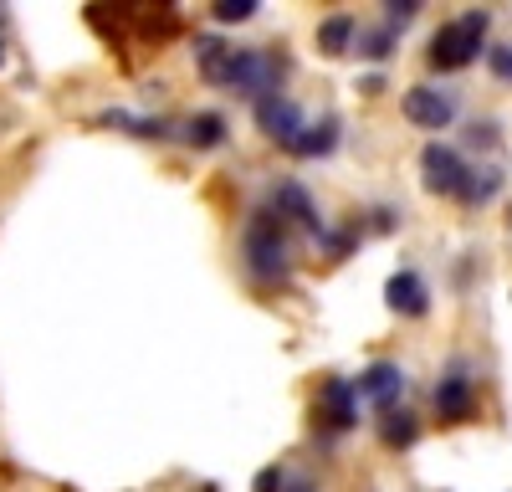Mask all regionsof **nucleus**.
I'll return each mask as SVG.
<instances>
[{
	"label": "nucleus",
	"mask_w": 512,
	"mask_h": 492,
	"mask_svg": "<svg viewBox=\"0 0 512 492\" xmlns=\"http://www.w3.org/2000/svg\"><path fill=\"white\" fill-rule=\"evenodd\" d=\"M256 129L287 149L297 134H303V108H297L287 93H267V98H256Z\"/></svg>",
	"instance_id": "39448f33"
},
{
	"label": "nucleus",
	"mask_w": 512,
	"mask_h": 492,
	"mask_svg": "<svg viewBox=\"0 0 512 492\" xmlns=\"http://www.w3.org/2000/svg\"><path fill=\"white\" fill-rule=\"evenodd\" d=\"M420 170H425V190H431V195H461L466 164H461L456 149H446V144H425V149H420Z\"/></svg>",
	"instance_id": "0eeeda50"
},
{
	"label": "nucleus",
	"mask_w": 512,
	"mask_h": 492,
	"mask_svg": "<svg viewBox=\"0 0 512 492\" xmlns=\"http://www.w3.org/2000/svg\"><path fill=\"white\" fill-rule=\"evenodd\" d=\"M487 26L492 16L477 6V11H466L456 21H446L436 36H431V67L436 72H461V67H472L477 52H482V41H487Z\"/></svg>",
	"instance_id": "f257e3e1"
},
{
	"label": "nucleus",
	"mask_w": 512,
	"mask_h": 492,
	"mask_svg": "<svg viewBox=\"0 0 512 492\" xmlns=\"http://www.w3.org/2000/svg\"><path fill=\"white\" fill-rule=\"evenodd\" d=\"M384 303H390L400 318H420L425 308H431V287H425L415 272H395L390 282H384Z\"/></svg>",
	"instance_id": "1a4fd4ad"
},
{
	"label": "nucleus",
	"mask_w": 512,
	"mask_h": 492,
	"mask_svg": "<svg viewBox=\"0 0 512 492\" xmlns=\"http://www.w3.org/2000/svg\"><path fill=\"white\" fill-rule=\"evenodd\" d=\"M379 436H384V446H410L420 436V426H415L410 410H384V416H379Z\"/></svg>",
	"instance_id": "f3484780"
},
{
	"label": "nucleus",
	"mask_w": 512,
	"mask_h": 492,
	"mask_svg": "<svg viewBox=\"0 0 512 492\" xmlns=\"http://www.w3.org/2000/svg\"><path fill=\"white\" fill-rule=\"evenodd\" d=\"M497 190H502V175H497V170H472V164H466V180H461V195H456V200L487 205Z\"/></svg>",
	"instance_id": "dca6fc26"
},
{
	"label": "nucleus",
	"mask_w": 512,
	"mask_h": 492,
	"mask_svg": "<svg viewBox=\"0 0 512 492\" xmlns=\"http://www.w3.org/2000/svg\"><path fill=\"white\" fill-rule=\"evenodd\" d=\"M272 211H277V221L287 216V221H297V226H303V231H323V221H318V211H313V200H308V190L303 185H277V195H272Z\"/></svg>",
	"instance_id": "9d476101"
},
{
	"label": "nucleus",
	"mask_w": 512,
	"mask_h": 492,
	"mask_svg": "<svg viewBox=\"0 0 512 492\" xmlns=\"http://www.w3.org/2000/svg\"><path fill=\"white\" fill-rule=\"evenodd\" d=\"M405 118L415 123V129H446V123L456 118V98L446 88H431V82H420V88L405 93Z\"/></svg>",
	"instance_id": "423d86ee"
},
{
	"label": "nucleus",
	"mask_w": 512,
	"mask_h": 492,
	"mask_svg": "<svg viewBox=\"0 0 512 492\" xmlns=\"http://www.w3.org/2000/svg\"><path fill=\"white\" fill-rule=\"evenodd\" d=\"M354 31H359L354 16H328V21L318 26V52H323V57H349Z\"/></svg>",
	"instance_id": "4468645a"
},
{
	"label": "nucleus",
	"mask_w": 512,
	"mask_h": 492,
	"mask_svg": "<svg viewBox=\"0 0 512 492\" xmlns=\"http://www.w3.org/2000/svg\"><path fill=\"white\" fill-rule=\"evenodd\" d=\"M246 267H251V277H262V282H287V272H292V252L282 241V221L272 211H262V221L246 231Z\"/></svg>",
	"instance_id": "7ed1b4c3"
},
{
	"label": "nucleus",
	"mask_w": 512,
	"mask_h": 492,
	"mask_svg": "<svg viewBox=\"0 0 512 492\" xmlns=\"http://www.w3.org/2000/svg\"><path fill=\"white\" fill-rule=\"evenodd\" d=\"M415 16H420V0H390V6H384V21H390V26H384V31H405Z\"/></svg>",
	"instance_id": "aec40b11"
},
{
	"label": "nucleus",
	"mask_w": 512,
	"mask_h": 492,
	"mask_svg": "<svg viewBox=\"0 0 512 492\" xmlns=\"http://www.w3.org/2000/svg\"><path fill=\"white\" fill-rule=\"evenodd\" d=\"M354 385V400H364V405H374L379 416L384 410H395V400L405 395V369L400 364H390V359H379V364H369L359 380H349Z\"/></svg>",
	"instance_id": "20e7f679"
},
{
	"label": "nucleus",
	"mask_w": 512,
	"mask_h": 492,
	"mask_svg": "<svg viewBox=\"0 0 512 492\" xmlns=\"http://www.w3.org/2000/svg\"><path fill=\"white\" fill-rule=\"evenodd\" d=\"M313 416H323L333 431H349V426L359 421V400H354V385H349V380H328V385L318 390Z\"/></svg>",
	"instance_id": "6e6552de"
},
{
	"label": "nucleus",
	"mask_w": 512,
	"mask_h": 492,
	"mask_svg": "<svg viewBox=\"0 0 512 492\" xmlns=\"http://www.w3.org/2000/svg\"><path fill=\"white\" fill-rule=\"evenodd\" d=\"M487 67H492L502 82H512V47H492V52H487Z\"/></svg>",
	"instance_id": "412c9836"
},
{
	"label": "nucleus",
	"mask_w": 512,
	"mask_h": 492,
	"mask_svg": "<svg viewBox=\"0 0 512 492\" xmlns=\"http://www.w3.org/2000/svg\"><path fill=\"white\" fill-rule=\"evenodd\" d=\"M436 410H441L446 421H472V410H477L472 380H466V375H446V380L436 385Z\"/></svg>",
	"instance_id": "9b49d317"
},
{
	"label": "nucleus",
	"mask_w": 512,
	"mask_h": 492,
	"mask_svg": "<svg viewBox=\"0 0 512 492\" xmlns=\"http://www.w3.org/2000/svg\"><path fill=\"white\" fill-rule=\"evenodd\" d=\"M282 77H287V57H277L267 47H241V52H231L226 88H236L241 98H267V93H282Z\"/></svg>",
	"instance_id": "f03ea898"
},
{
	"label": "nucleus",
	"mask_w": 512,
	"mask_h": 492,
	"mask_svg": "<svg viewBox=\"0 0 512 492\" xmlns=\"http://www.w3.org/2000/svg\"><path fill=\"white\" fill-rule=\"evenodd\" d=\"M0 62H6V41H0Z\"/></svg>",
	"instance_id": "5701e85b"
},
{
	"label": "nucleus",
	"mask_w": 512,
	"mask_h": 492,
	"mask_svg": "<svg viewBox=\"0 0 512 492\" xmlns=\"http://www.w3.org/2000/svg\"><path fill=\"white\" fill-rule=\"evenodd\" d=\"M333 144H338V123L323 118V123H303V134L287 144V154H297V159H323V154H333Z\"/></svg>",
	"instance_id": "ddd939ff"
},
{
	"label": "nucleus",
	"mask_w": 512,
	"mask_h": 492,
	"mask_svg": "<svg viewBox=\"0 0 512 492\" xmlns=\"http://www.w3.org/2000/svg\"><path fill=\"white\" fill-rule=\"evenodd\" d=\"M185 139H190L195 149H221V144H226V118H221V113H195V118L185 123Z\"/></svg>",
	"instance_id": "2eb2a0df"
},
{
	"label": "nucleus",
	"mask_w": 512,
	"mask_h": 492,
	"mask_svg": "<svg viewBox=\"0 0 512 492\" xmlns=\"http://www.w3.org/2000/svg\"><path fill=\"white\" fill-rule=\"evenodd\" d=\"M292 492H308V487H292Z\"/></svg>",
	"instance_id": "b1692460"
},
{
	"label": "nucleus",
	"mask_w": 512,
	"mask_h": 492,
	"mask_svg": "<svg viewBox=\"0 0 512 492\" xmlns=\"http://www.w3.org/2000/svg\"><path fill=\"white\" fill-rule=\"evenodd\" d=\"M256 492H282V472H277V467H267L262 477H256Z\"/></svg>",
	"instance_id": "4be33fe9"
},
{
	"label": "nucleus",
	"mask_w": 512,
	"mask_h": 492,
	"mask_svg": "<svg viewBox=\"0 0 512 492\" xmlns=\"http://www.w3.org/2000/svg\"><path fill=\"white\" fill-rule=\"evenodd\" d=\"M256 11H262L256 0H216V6H210V16H216L221 26H241V21H251Z\"/></svg>",
	"instance_id": "a211bd4d"
},
{
	"label": "nucleus",
	"mask_w": 512,
	"mask_h": 492,
	"mask_svg": "<svg viewBox=\"0 0 512 492\" xmlns=\"http://www.w3.org/2000/svg\"><path fill=\"white\" fill-rule=\"evenodd\" d=\"M231 52H236V47H226L221 36H200V41H195V67H200V77H205V82H216V88H226Z\"/></svg>",
	"instance_id": "f8f14e48"
},
{
	"label": "nucleus",
	"mask_w": 512,
	"mask_h": 492,
	"mask_svg": "<svg viewBox=\"0 0 512 492\" xmlns=\"http://www.w3.org/2000/svg\"><path fill=\"white\" fill-rule=\"evenodd\" d=\"M354 36H359V57H369V62H384L395 47V31H354Z\"/></svg>",
	"instance_id": "6ab92c4d"
}]
</instances>
